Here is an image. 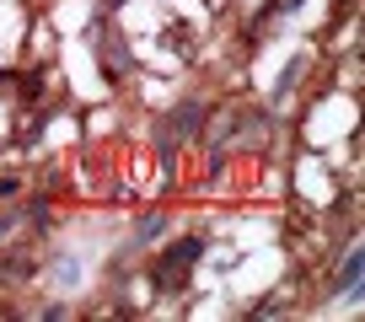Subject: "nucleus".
I'll use <instances>...</instances> for the list:
<instances>
[{"label":"nucleus","mask_w":365,"mask_h":322,"mask_svg":"<svg viewBox=\"0 0 365 322\" xmlns=\"http://www.w3.org/2000/svg\"><path fill=\"white\" fill-rule=\"evenodd\" d=\"M339 290H360V253H349V264H344V274H339Z\"/></svg>","instance_id":"obj_1"}]
</instances>
